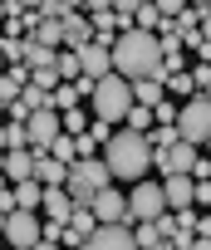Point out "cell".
<instances>
[{
  "label": "cell",
  "mask_w": 211,
  "mask_h": 250,
  "mask_svg": "<svg viewBox=\"0 0 211 250\" xmlns=\"http://www.w3.org/2000/svg\"><path fill=\"white\" fill-rule=\"evenodd\" d=\"M172 206H167V187L162 182H133V191H128V221L138 226V221H162Z\"/></svg>",
  "instance_id": "cell-5"
},
{
  "label": "cell",
  "mask_w": 211,
  "mask_h": 250,
  "mask_svg": "<svg viewBox=\"0 0 211 250\" xmlns=\"http://www.w3.org/2000/svg\"><path fill=\"white\" fill-rule=\"evenodd\" d=\"M25 64H30V69H54V64H59V49H49V44H40V40H25Z\"/></svg>",
  "instance_id": "cell-20"
},
{
  "label": "cell",
  "mask_w": 211,
  "mask_h": 250,
  "mask_svg": "<svg viewBox=\"0 0 211 250\" xmlns=\"http://www.w3.org/2000/svg\"><path fill=\"white\" fill-rule=\"evenodd\" d=\"M162 83H167V88H172V93H196V79H191V74H187V69H182V74H167V79H162Z\"/></svg>",
  "instance_id": "cell-29"
},
{
  "label": "cell",
  "mask_w": 211,
  "mask_h": 250,
  "mask_svg": "<svg viewBox=\"0 0 211 250\" xmlns=\"http://www.w3.org/2000/svg\"><path fill=\"white\" fill-rule=\"evenodd\" d=\"M98 10H113V0H88V15H98Z\"/></svg>",
  "instance_id": "cell-35"
},
{
  "label": "cell",
  "mask_w": 211,
  "mask_h": 250,
  "mask_svg": "<svg viewBox=\"0 0 211 250\" xmlns=\"http://www.w3.org/2000/svg\"><path fill=\"white\" fill-rule=\"evenodd\" d=\"M177 138H182V133H177V128H162V123H157V128H152V133H148V143H152V147H157V152H162V147H172V143H177Z\"/></svg>",
  "instance_id": "cell-28"
},
{
  "label": "cell",
  "mask_w": 211,
  "mask_h": 250,
  "mask_svg": "<svg viewBox=\"0 0 211 250\" xmlns=\"http://www.w3.org/2000/svg\"><path fill=\"white\" fill-rule=\"evenodd\" d=\"M93 216H98V226H128V196L123 191H98L93 196Z\"/></svg>",
  "instance_id": "cell-11"
},
{
  "label": "cell",
  "mask_w": 211,
  "mask_h": 250,
  "mask_svg": "<svg viewBox=\"0 0 211 250\" xmlns=\"http://www.w3.org/2000/svg\"><path fill=\"white\" fill-rule=\"evenodd\" d=\"M10 187H15V206H25V211L44 206V191H49V187H44L40 177H30V182H10Z\"/></svg>",
  "instance_id": "cell-17"
},
{
  "label": "cell",
  "mask_w": 211,
  "mask_h": 250,
  "mask_svg": "<svg viewBox=\"0 0 211 250\" xmlns=\"http://www.w3.org/2000/svg\"><path fill=\"white\" fill-rule=\"evenodd\" d=\"M133 235H138V250H172L157 221H138V226H133Z\"/></svg>",
  "instance_id": "cell-19"
},
{
  "label": "cell",
  "mask_w": 211,
  "mask_h": 250,
  "mask_svg": "<svg viewBox=\"0 0 211 250\" xmlns=\"http://www.w3.org/2000/svg\"><path fill=\"white\" fill-rule=\"evenodd\" d=\"M196 206H211V177H206V182H196Z\"/></svg>",
  "instance_id": "cell-34"
},
{
  "label": "cell",
  "mask_w": 211,
  "mask_h": 250,
  "mask_svg": "<svg viewBox=\"0 0 211 250\" xmlns=\"http://www.w3.org/2000/svg\"><path fill=\"white\" fill-rule=\"evenodd\" d=\"M0 226H5V245L10 250H35L40 240H44V226H40V216L35 211H5V221H0Z\"/></svg>",
  "instance_id": "cell-7"
},
{
  "label": "cell",
  "mask_w": 211,
  "mask_h": 250,
  "mask_svg": "<svg viewBox=\"0 0 211 250\" xmlns=\"http://www.w3.org/2000/svg\"><path fill=\"white\" fill-rule=\"evenodd\" d=\"M177 133H182V143H196V147L211 143V98H206V93H191V98L182 103Z\"/></svg>",
  "instance_id": "cell-6"
},
{
  "label": "cell",
  "mask_w": 211,
  "mask_h": 250,
  "mask_svg": "<svg viewBox=\"0 0 211 250\" xmlns=\"http://www.w3.org/2000/svg\"><path fill=\"white\" fill-rule=\"evenodd\" d=\"M10 5H20V10H40L44 0H10Z\"/></svg>",
  "instance_id": "cell-37"
},
{
  "label": "cell",
  "mask_w": 211,
  "mask_h": 250,
  "mask_svg": "<svg viewBox=\"0 0 211 250\" xmlns=\"http://www.w3.org/2000/svg\"><path fill=\"white\" fill-rule=\"evenodd\" d=\"M187 250H211V235H196V240H191Z\"/></svg>",
  "instance_id": "cell-36"
},
{
  "label": "cell",
  "mask_w": 211,
  "mask_h": 250,
  "mask_svg": "<svg viewBox=\"0 0 211 250\" xmlns=\"http://www.w3.org/2000/svg\"><path fill=\"white\" fill-rule=\"evenodd\" d=\"M25 133H30V147H35V152H49L54 138L64 133V113H59V108H40V113H30Z\"/></svg>",
  "instance_id": "cell-8"
},
{
  "label": "cell",
  "mask_w": 211,
  "mask_h": 250,
  "mask_svg": "<svg viewBox=\"0 0 211 250\" xmlns=\"http://www.w3.org/2000/svg\"><path fill=\"white\" fill-rule=\"evenodd\" d=\"M133 133H152V123H157V108H143V103H133V113L123 118Z\"/></svg>",
  "instance_id": "cell-25"
},
{
  "label": "cell",
  "mask_w": 211,
  "mask_h": 250,
  "mask_svg": "<svg viewBox=\"0 0 211 250\" xmlns=\"http://www.w3.org/2000/svg\"><path fill=\"white\" fill-rule=\"evenodd\" d=\"M103 162L113 167L118 182H148V167L157 162V147L148 143V133L123 128V133H113V143H108V152H103Z\"/></svg>",
  "instance_id": "cell-2"
},
{
  "label": "cell",
  "mask_w": 211,
  "mask_h": 250,
  "mask_svg": "<svg viewBox=\"0 0 211 250\" xmlns=\"http://www.w3.org/2000/svg\"><path fill=\"white\" fill-rule=\"evenodd\" d=\"M133 93H138V103H143V108L167 103V98H162V93H167V83H162V79H138V83H133Z\"/></svg>",
  "instance_id": "cell-21"
},
{
  "label": "cell",
  "mask_w": 211,
  "mask_h": 250,
  "mask_svg": "<svg viewBox=\"0 0 211 250\" xmlns=\"http://www.w3.org/2000/svg\"><path fill=\"white\" fill-rule=\"evenodd\" d=\"M162 187H167V206H172V211H187V206H196V177H191V172L162 177Z\"/></svg>",
  "instance_id": "cell-14"
},
{
  "label": "cell",
  "mask_w": 211,
  "mask_h": 250,
  "mask_svg": "<svg viewBox=\"0 0 211 250\" xmlns=\"http://www.w3.org/2000/svg\"><path fill=\"white\" fill-rule=\"evenodd\" d=\"M74 206H79V201L69 196V187H49V191H44V211H49L54 221H69V216H74Z\"/></svg>",
  "instance_id": "cell-18"
},
{
  "label": "cell",
  "mask_w": 211,
  "mask_h": 250,
  "mask_svg": "<svg viewBox=\"0 0 211 250\" xmlns=\"http://www.w3.org/2000/svg\"><path fill=\"white\" fill-rule=\"evenodd\" d=\"M88 133H93V138H98L103 147H108V143H113V123H103V118H93V128H88Z\"/></svg>",
  "instance_id": "cell-32"
},
{
  "label": "cell",
  "mask_w": 211,
  "mask_h": 250,
  "mask_svg": "<svg viewBox=\"0 0 211 250\" xmlns=\"http://www.w3.org/2000/svg\"><path fill=\"white\" fill-rule=\"evenodd\" d=\"M0 143H5V152H15V147H30L25 123H5V128H0Z\"/></svg>",
  "instance_id": "cell-26"
},
{
  "label": "cell",
  "mask_w": 211,
  "mask_h": 250,
  "mask_svg": "<svg viewBox=\"0 0 211 250\" xmlns=\"http://www.w3.org/2000/svg\"><path fill=\"white\" fill-rule=\"evenodd\" d=\"M133 103H138V93H133V79H123V74L98 79V88H93V98H88L93 118H103V123H123V118L133 113Z\"/></svg>",
  "instance_id": "cell-3"
},
{
  "label": "cell",
  "mask_w": 211,
  "mask_h": 250,
  "mask_svg": "<svg viewBox=\"0 0 211 250\" xmlns=\"http://www.w3.org/2000/svg\"><path fill=\"white\" fill-rule=\"evenodd\" d=\"M59 79L64 83H74V79H84V59H79V49H59Z\"/></svg>",
  "instance_id": "cell-22"
},
{
  "label": "cell",
  "mask_w": 211,
  "mask_h": 250,
  "mask_svg": "<svg viewBox=\"0 0 211 250\" xmlns=\"http://www.w3.org/2000/svg\"><path fill=\"white\" fill-rule=\"evenodd\" d=\"M84 250H138V235H133V226H98Z\"/></svg>",
  "instance_id": "cell-12"
},
{
  "label": "cell",
  "mask_w": 211,
  "mask_h": 250,
  "mask_svg": "<svg viewBox=\"0 0 211 250\" xmlns=\"http://www.w3.org/2000/svg\"><path fill=\"white\" fill-rule=\"evenodd\" d=\"M25 108L30 113H40V108H54V88H40L35 79L25 83Z\"/></svg>",
  "instance_id": "cell-24"
},
{
  "label": "cell",
  "mask_w": 211,
  "mask_h": 250,
  "mask_svg": "<svg viewBox=\"0 0 211 250\" xmlns=\"http://www.w3.org/2000/svg\"><path fill=\"white\" fill-rule=\"evenodd\" d=\"M191 79H196V93H206V88H211V64H196Z\"/></svg>",
  "instance_id": "cell-33"
},
{
  "label": "cell",
  "mask_w": 211,
  "mask_h": 250,
  "mask_svg": "<svg viewBox=\"0 0 211 250\" xmlns=\"http://www.w3.org/2000/svg\"><path fill=\"white\" fill-rule=\"evenodd\" d=\"M191 5H206V0H191Z\"/></svg>",
  "instance_id": "cell-39"
},
{
  "label": "cell",
  "mask_w": 211,
  "mask_h": 250,
  "mask_svg": "<svg viewBox=\"0 0 211 250\" xmlns=\"http://www.w3.org/2000/svg\"><path fill=\"white\" fill-rule=\"evenodd\" d=\"M162 64H167V49H162V35L152 30H123L113 40V69L123 79H162Z\"/></svg>",
  "instance_id": "cell-1"
},
{
  "label": "cell",
  "mask_w": 211,
  "mask_h": 250,
  "mask_svg": "<svg viewBox=\"0 0 211 250\" xmlns=\"http://www.w3.org/2000/svg\"><path fill=\"white\" fill-rule=\"evenodd\" d=\"M201 35H206V40H211V10H206V20H201Z\"/></svg>",
  "instance_id": "cell-38"
},
{
  "label": "cell",
  "mask_w": 211,
  "mask_h": 250,
  "mask_svg": "<svg viewBox=\"0 0 211 250\" xmlns=\"http://www.w3.org/2000/svg\"><path fill=\"white\" fill-rule=\"evenodd\" d=\"M5 182H30L35 177V167H40V152L35 147H15V152H5Z\"/></svg>",
  "instance_id": "cell-15"
},
{
  "label": "cell",
  "mask_w": 211,
  "mask_h": 250,
  "mask_svg": "<svg viewBox=\"0 0 211 250\" xmlns=\"http://www.w3.org/2000/svg\"><path fill=\"white\" fill-rule=\"evenodd\" d=\"M133 25H138V30H152V35H157V30H162V25H167V15H162V10H157V5H152V0H148V5H143V10H138V20H133Z\"/></svg>",
  "instance_id": "cell-27"
},
{
  "label": "cell",
  "mask_w": 211,
  "mask_h": 250,
  "mask_svg": "<svg viewBox=\"0 0 211 250\" xmlns=\"http://www.w3.org/2000/svg\"><path fill=\"white\" fill-rule=\"evenodd\" d=\"M98 35H93V15H84V10H69L64 15V49H84V44H93Z\"/></svg>",
  "instance_id": "cell-13"
},
{
  "label": "cell",
  "mask_w": 211,
  "mask_h": 250,
  "mask_svg": "<svg viewBox=\"0 0 211 250\" xmlns=\"http://www.w3.org/2000/svg\"><path fill=\"white\" fill-rule=\"evenodd\" d=\"M118 177H113V167L108 162H98V157H79L74 167H69V196L79 201V206H93V196L98 191H108Z\"/></svg>",
  "instance_id": "cell-4"
},
{
  "label": "cell",
  "mask_w": 211,
  "mask_h": 250,
  "mask_svg": "<svg viewBox=\"0 0 211 250\" xmlns=\"http://www.w3.org/2000/svg\"><path fill=\"white\" fill-rule=\"evenodd\" d=\"M196 162H201V152H196V143H182V138H177L172 147H162V152H157V167H162L167 177H177V172H191Z\"/></svg>",
  "instance_id": "cell-10"
},
{
  "label": "cell",
  "mask_w": 211,
  "mask_h": 250,
  "mask_svg": "<svg viewBox=\"0 0 211 250\" xmlns=\"http://www.w3.org/2000/svg\"><path fill=\"white\" fill-rule=\"evenodd\" d=\"M88 128H93V123H84V113H79V108H69V113H64V133H74V138H84Z\"/></svg>",
  "instance_id": "cell-30"
},
{
  "label": "cell",
  "mask_w": 211,
  "mask_h": 250,
  "mask_svg": "<svg viewBox=\"0 0 211 250\" xmlns=\"http://www.w3.org/2000/svg\"><path fill=\"white\" fill-rule=\"evenodd\" d=\"M49 152H54V157H59V162H64V167H74V162H79V157H84V152H79V138H74V133H59V138H54V147H49Z\"/></svg>",
  "instance_id": "cell-23"
},
{
  "label": "cell",
  "mask_w": 211,
  "mask_h": 250,
  "mask_svg": "<svg viewBox=\"0 0 211 250\" xmlns=\"http://www.w3.org/2000/svg\"><path fill=\"white\" fill-rule=\"evenodd\" d=\"M152 5H157V10L167 15V20H177L182 10H191V0H152Z\"/></svg>",
  "instance_id": "cell-31"
},
{
  "label": "cell",
  "mask_w": 211,
  "mask_h": 250,
  "mask_svg": "<svg viewBox=\"0 0 211 250\" xmlns=\"http://www.w3.org/2000/svg\"><path fill=\"white\" fill-rule=\"evenodd\" d=\"M35 177H40L44 187H69V167H64L54 152H40V167H35Z\"/></svg>",
  "instance_id": "cell-16"
},
{
  "label": "cell",
  "mask_w": 211,
  "mask_h": 250,
  "mask_svg": "<svg viewBox=\"0 0 211 250\" xmlns=\"http://www.w3.org/2000/svg\"><path fill=\"white\" fill-rule=\"evenodd\" d=\"M79 59H84V79H93V83H98V79H108V74H118V69H113V44H108V40L84 44Z\"/></svg>",
  "instance_id": "cell-9"
}]
</instances>
